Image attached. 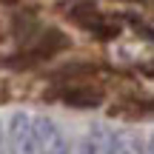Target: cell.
I'll list each match as a JSON object with an SVG mask.
<instances>
[{
	"label": "cell",
	"mask_w": 154,
	"mask_h": 154,
	"mask_svg": "<svg viewBox=\"0 0 154 154\" xmlns=\"http://www.w3.org/2000/svg\"><path fill=\"white\" fill-rule=\"evenodd\" d=\"M11 32H14V37L20 40H34V34H40L37 29V17L32 14V11H17L14 17H11Z\"/></svg>",
	"instance_id": "cell-5"
},
{
	"label": "cell",
	"mask_w": 154,
	"mask_h": 154,
	"mask_svg": "<svg viewBox=\"0 0 154 154\" xmlns=\"http://www.w3.org/2000/svg\"><path fill=\"white\" fill-rule=\"evenodd\" d=\"M69 46H72V40L66 37V32H60V29H43V32L34 37L32 49H29V54H32L34 63L40 60H51V57H57L60 51H66Z\"/></svg>",
	"instance_id": "cell-3"
},
{
	"label": "cell",
	"mask_w": 154,
	"mask_h": 154,
	"mask_svg": "<svg viewBox=\"0 0 154 154\" xmlns=\"http://www.w3.org/2000/svg\"><path fill=\"white\" fill-rule=\"evenodd\" d=\"M86 29H88V32H91L97 40H117V37H120V23H106L103 17L91 20Z\"/></svg>",
	"instance_id": "cell-7"
},
{
	"label": "cell",
	"mask_w": 154,
	"mask_h": 154,
	"mask_svg": "<svg viewBox=\"0 0 154 154\" xmlns=\"http://www.w3.org/2000/svg\"><path fill=\"white\" fill-rule=\"evenodd\" d=\"M109 154H149L143 149V143H140L134 134H128V131H120V134H114L111 137V149Z\"/></svg>",
	"instance_id": "cell-6"
},
{
	"label": "cell",
	"mask_w": 154,
	"mask_h": 154,
	"mask_svg": "<svg viewBox=\"0 0 154 154\" xmlns=\"http://www.w3.org/2000/svg\"><path fill=\"white\" fill-rule=\"evenodd\" d=\"M94 14H100V9L94 3H74L72 9H69V17H74V20H86V17H94ZM97 20V17H94Z\"/></svg>",
	"instance_id": "cell-8"
},
{
	"label": "cell",
	"mask_w": 154,
	"mask_h": 154,
	"mask_svg": "<svg viewBox=\"0 0 154 154\" xmlns=\"http://www.w3.org/2000/svg\"><path fill=\"white\" fill-rule=\"evenodd\" d=\"M60 100L66 106H72V109H97V106H103L106 94L100 91V88H94V86H83V83H80V86L63 88Z\"/></svg>",
	"instance_id": "cell-4"
},
{
	"label": "cell",
	"mask_w": 154,
	"mask_h": 154,
	"mask_svg": "<svg viewBox=\"0 0 154 154\" xmlns=\"http://www.w3.org/2000/svg\"><path fill=\"white\" fill-rule=\"evenodd\" d=\"M9 154H37L32 134V117L26 111H14L9 117Z\"/></svg>",
	"instance_id": "cell-2"
},
{
	"label": "cell",
	"mask_w": 154,
	"mask_h": 154,
	"mask_svg": "<svg viewBox=\"0 0 154 154\" xmlns=\"http://www.w3.org/2000/svg\"><path fill=\"white\" fill-rule=\"evenodd\" d=\"M32 134H34V151L37 154H69L66 134L60 131L51 117H32Z\"/></svg>",
	"instance_id": "cell-1"
},
{
	"label": "cell",
	"mask_w": 154,
	"mask_h": 154,
	"mask_svg": "<svg viewBox=\"0 0 154 154\" xmlns=\"http://www.w3.org/2000/svg\"><path fill=\"white\" fill-rule=\"evenodd\" d=\"M0 154H6L3 151V123H0Z\"/></svg>",
	"instance_id": "cell-10"
},
{
	"label": "cell",
	"mask_w": 154,
	"mask_h": 154,
	"mask_svg": "<svg viewBox=\"0 0 154 154\" xmlns=\"http://www.w3.org/2000/svg\"><path fill=\"white\" fill-rule=\"evenodd\" d=\"M74 154H91V149H88V143H86V137L77 143V151H74Z\"/></svg>",
	"instance_id": "cell-9"
}]
</instances>
